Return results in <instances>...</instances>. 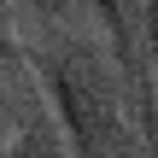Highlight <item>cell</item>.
I'll return each instance as SVG.
<instances>
[{"instance_id": "obj_1", "label": "cell", "mask_w": 158, "mask_h": 158, "mask_svg": "<svg viewBox=\"0 0 158 158\" xmlns=\"http://www.w3.org/2000/svg\"><path fill=\"white\" fill-rule=\"evenodd\" d=\"M64 135H70V152L106 158V152H147V135L135 123V100H129V82L106 47V35H88V29H70V23H47V35L35 47H23Z\"/></svg>"}, {"instance_id": "obj_2", "label": "cell", "mask_w": 158, "mask_h": 158, "mask_svg": "<svg viewBox=\"0 0 158 158\" xmlns=\"http://www.w3.org/2000/svg\"><path fill=\"white\" fill-rule=\"evenodd\" d=\"M18 152V158H59L70 152V135L29 64V53H0V158Z\"/></svg>"}, {"instance_id": "obj_3", "label": "cell", "mask_w": 158, "mask_h": 158, "mask_svg": "<svg viewBox=\"0 0 158 158\" xmlns=\"http://www.w3.org/2000/svg\"><path fill=\"white\" fill-rule=\"evenodd\" d=\"M129 82V100H135V123L147 135V152H158V76L147 64V47H141V0H82Z\"/></svg>"}, {"instance_id": "obj_4", "label": "cell", "mask_w": 158, "mask_h": 158, "mask_svg": "<svg viewBox=\"0 0 158 158\" xmlns=\"http://www.w3.org/2000/svg\"><path fill=\"white\" fill-rule=\"evenodd\" d=\"M18 6H29L41 23H70V18L82 12V0H18Z\"/></svg>"}, {"instance_id": "obj_5", "label": "cell", "mask_w": 158, "mask_h": 158, "mask_svg": "<svg viewBox=\"0 0 158 158\" xmlns=\"http://www.w3.org/2000/svg\"><path fill=\"white\" fill-rule=\"evenodd\" d=\"M141 47H147V64L158 76V0H141Z\"/></svg>"}, {"instance_id": "obj_6", "label": "cell", "mask_w": 158, "mask_h": 158, "mask_svg": "<svg viewBox=\"0 0 158 158\" xmlns=\"http://www.w3.org/2000/svg\"><path fill=\"white\" fill-rule=\"evenodd\" d=\"M23 35H18V0H0V53H18Z\"/></svg>"}]
</instances>
